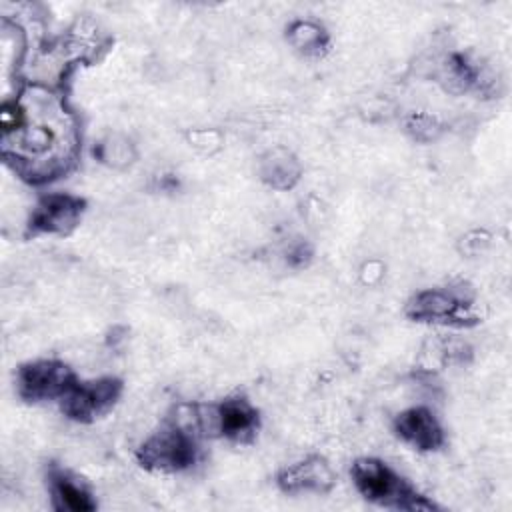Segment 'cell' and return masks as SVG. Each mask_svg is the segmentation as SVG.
Instances as JSON below:
<instances>
[{"label": "cell", "mask_w": 512, "mask_h": 512, "mask_svg": "<svg viewBox=\"0 0 512 512\" xmlns=\"http://www.w3.org/2000/svg\"><path fill=\"white\" fill-rule=\"evenodd\" d=\"M62 110L52 98H44L42 114L28 110L22 100L6 102L2 108V140L4 144L16 142L14 154L16 158H38V162H50L52 172L62 170L60 158H68L72 146L60 144L62 140L68 142V128L66 118L60 114Z\"/></svg>", "instance_id": "1"}, {"label": "cell", "mask_w": 512, "mask_h": 512, "mask_svg": "<svg viewBox=\"0 0 512 512\" xmlns=\"http://www.w3.org/2000/svg\"><path fill=\"white\" fill-rule=\"evenodd\" d=\"M198 430L200 424L188 426L180 420L160 426L136 450L140 466L152 472L188 470L198 460Z\"/></svg>", "instance_id": "2"}, {"label": "cell", "mask_w": 512, "mask_h": 512, "mask_svg": "<svg viewBox=\"0 0 512 512\" xmlns=\"http://www.w3.org/2000/svg\"><path fill=\"white\" fill-rule=\"evenodd\" d=\"M352 480L358 492L384 508L432 510L434 504L420 496L400 474L378 458H358L352 464Z\"/></svg>", "instance_id": "3"}, {"label": "cell", "mask_w": 512, "mask_h": 512, "mask_svg": "<svg viewBox=\"0 0 512 512\" xmlns=\"http://www.w3.org/2000/svg\"><path fill=\"white\" fill-rule=\"evenodd\" d=\"M76 384L74 372L60 360H34L18 368L16 388L26 402L60 400Z\"/></svg>", "instance_id": "4"}, {"label": "cell", "mask_w": 512, "mask_h": 512, "mask_svg": "<svg viewBox=\"0 0 512 512\" xmlns=\"http://www.w3.org/2000/svg\"><path fill=\"white\" fill-rule=\"evenodd\" d=\"M122 382L118 378H98L78 382L60 398L62 412L76 422H94L118 402Z\"/></svg>", "instance_id": "5"}, {"label": "cell", "mask_w": 512, "mask_h": 512, "mask_svg": "<svg viewBox=\"0 0 512 512\" xmlns=\"http://www.w3.org/2000/svg\"><path fill=\"white\" fill-rule=\"evenodd\" d=\"M208 414H200L202 430L218 432L232 442H250L260 426L258 410L242 396L222 400L218 406L208 408Z\"/></svg>", "instance_id": "6"}, {"label": "cell", "mask_w": 512, "mask_h": 512, "mask_svg": "<svg viewBox=\"0 0 512 512\" xmlns=\"http://www.w3.org/2000/svg\"><path fill=\"white\" fill-rule=\"evenodd\" d=\"M470 304L454 290H422L406 304V316L416 322H438L464 326L476 318L468 312Z\"/></svg>", "instance_id": "7"}, {"label": "cell", "mask_w": 512, "mask_h": 512, "mask_svg": "<svg viewBox=\"0 0 512 512\" xmlns=\"http://www.w3.org/2000/svg\"><path fill=\"white\" fill-rule=\"evenodd\" d=\"M86 208V200L72 194H46L38 200L30 216L32 234H68L72 232Z\"/></svg>", "instance_id": "8"}, {"label": "cell", "mask_w": 512, "mask_h": 512, "mask_svg": "<svg viewBox=\"0 0 512 512\" xmlns=\"http://www.w3.org/2000/svg\"><path fill=\"white\" fill-rule=\"evenodd\" d=\"M278 488L286 494L316 492L326 494L332 490L336 476L322 456H308L292 466H286L276 476Z\"/></svg>", "instance_id": "9"}, {"label": "cell", "mask_w": 512, "mask_h": 512, "mask_svg": "<svg viewBox=\"0 0 512 512\" xmlns=\"http://www.w3.org/2000/svg\"><path fill=\"white\" fill-rule=\"evenodd\" d=\"M394 432L402 442L422 452L438 450L444 444V430L440 422L424 406H414L400 412L394 420Z\"/></svg>", "instance_id": "10"}, {"label": "cell", "mask_w": 512, "mask_h": 512, "mask_svg": "<svg viewBox=\"0 0 512 512\" xmlns=\"http://www.w3.org/2000/svg\"><path fill=\"white\" fill-rule=\"evenodd\" d=\"M52 506L60 512H88L96 508V500L90 490L64 470L54 468L48 476Z\"/></svg>", "instance_id": "11"}, {"label": "cell", "mask_w": 512, "mask_h": 512, "mask_svg": "<svg viewBox=\"0 0 512 512\" xmlns=\"http://www.w3.org/2000/svg\"><path fill=\"white\" fill-rule=\"evenodd\" d=\"M260 174L266 184L278 190H286L294 186V182L300 176V164L292 156V152L284 148H274L270 150L260 164Z\"/></svg>", "instance_id": "12"}, {"label": "cell", "mask_w": 512, "mask_h": 512, "mask_svg": "<svg viewBox=\"0 0 512 512\" xmlns=\"http://www.w3.org/2000/svg\"><path fill=\"white\" fill-rule=\"evenodd\" d=\"M288 42L302 54L314 56L320 54L328 46V34L326 30L310 20H296L286 30Z\"/></svg>", "instance_id": "13"}, {"label": "cell", "mask_w": 512, "mask_h": 512, "mask_svg": "<svg viewBox=\"0 0 512 512\" xmlns=\"http://www.w3.org/2000/svg\"><path fill=\"white\" fill-rule=\"evenodd\" d=\"M310 256H312L310 246H308L306 242H298V244H294V246L288 250L286 260H288V264H292V266H304V264L310 260Z\"/></svg>", "instance_id": "14"}]
</instances>
